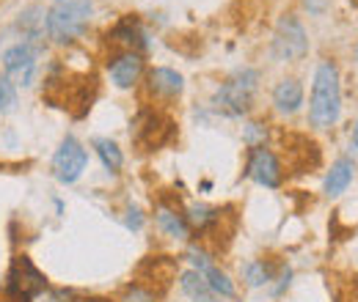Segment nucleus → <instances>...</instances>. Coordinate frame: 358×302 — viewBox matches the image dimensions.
<instances>
[{"label":"nucleus","mask_w":358,"mask_h":302,"mask_svg":"<svg viewBox=\"0 0 358 302\" xmlns=\"http://www.w3.org/2000/svg\"><path fill=\"white\" fill-rule=\"evenodd\" d=\"M91 17L94 0H52V6L45 11L47 42L55 47L78 44L89 31Z\"/></svg>","instance_id":"nucleus-1"},{"label":"nucleus","mask_w":358,"mask_h":302,"mask_svg":"<svg viewBox=\"0 0 358 302\" xmlns=\"http://www.w3.org/2000/svg\"><path fill=\"white\" fill-rule=\"evenodd\" d=\"M342 116V83L334 61H322L314 69L309 96V124L314 130H331Z\"/></svg>","instance_id":"nucleus-2"},{"label":"nucleus","mask_w":358,"mask_h":302,"mask_svg":"<svg viewBox=\"0 0 358 302\" xmlns=\"http://www.w3.org/2000/svg\"><path fill=\"white\" fill-rule=\"evenodd\" d=\"M262 75L251 66L234 69L221 86L215 88L210 105L215 113H221L226 119H243L251 113L254 102H257V91H259Z\"/></svg>","instance_id":"nucleus-3"},{"label":"nucleus","mask_w":358,"mask_h":302,"mask_svg":"<svg viewBox=\"0 0 358 302\" xmlns=\"http://www.w3.org/2000/svg\"><path fill=\"white\" fill-rule=\"evenodd\" d=\"M50 289L47 275L34 264L28 253H14L8 261L3 300L6 302H36Z\"/></svg>","instance_id":"nucleus-4"},{"label":"nucleus","mask_w":358,"mask_h":302,"mask_svg":"<svg viewBox=\"0 0 358 302\" xmlns=\"http://www.w3.org/2000/svg\"><path fill=\"white\" fill-rule=\"evenodd\" d=\"M42 55H45V52L36 50L34 44L17 42V39L11 44H3V50H0L3 75H6L17 88H31L36 83Z\"/></svg>","instance_id":"nucleus-5"},{"label":"nucleus","mask_w":358,"mask_h":302,"mask_svg":"<svg viewBox=\"0 0 358 302\" xmlns=\"http://www.w3.org/2000/svg\"><path fill=\"white\" fill-rule=\"evenodd\" d=\"M309 52V33L303 28V22L295 14H284L275 22L273 39H270V55L278 63H295L303 61Z\"/></svg>","instance_id":"nucleus-6"},{"label":"nucleus","mask_w":358,"mask_h":302,"mask_svg":"<svg viewBox=\"0 0 358 302\" xmlns=\"http://www.w3.org/2000/svg\"><path fill=\"white\" fill-rule=\"evenodd\" d=\"M89 168V149L75 137V135H66L55 154H52V163H50V171H52V179L58 184H75L83 173Z\"/></svg>","instance_id":"nucleus-7"},{"label":"nucleus","mask_w":358,"mask_h":302,"mask_svg":"<svg viewBox=\"0 0 358 302\" xmlns=\"http://www.w3.org/2000/svg\"><path fill=\"white\" fill-rule=\"evenodd\" d=\"M105 72L119 91H130L146 75V58L143 52H135V50H116L113 55H108Z\"/></svg>","instance_id":"nucleus-8"},{"label":"nucleus","mask_w":358,"mask_h":302,"mask_svg":"<svg viewBox=\"0 0 358 302\" xmlns=\"http://www.w3.org/2000/svg\"><path fill=\"white\" fill-rule=\"evenodd\" d=\"M245 176L254 179L259 187L268 190H278L284 184V168L278 154L268 149V146H254L248 151V163H245Z\"/></svg>","instance_id":"nucleus-9"},{"label":"nucleus","mask_w":358,"mask_h":302,"mask_svg":"<svg viewBox=\"0 0 358 302\" xmlns=\"http://www.w3.org/2000/svg\"><path fill=\"white\" fill-rule=\"evenodd\" d=\"M185 91V77L171 66H155L146 72V96L155 102H177Z\"/></svg>","instance_id":"nucleus-10"},{"label":"nucleus","mask_w":358,"mask_h":302,"mask_svg":"<svg viewBox=\"0 0 358 302\" xmlns=\"http://www.w3.org/2000/svg\"><path fill=\"white\" fill-rule=\"evenodd\" d=\"M138 278L135 283L152 289V292H163L166 286H171L179 278V259H171V256H152L141 264L138 269Z\"/></svg>","instance_id":"nucleus-11"},{"label":"nucleus","mask_w":358,"mask_h":302,"mask_svg":"<svg viewBox=\"0 0 358 302\" xmlns=\"http://www.w3.org/2000/svg\"><path fill=\"white\" fill-rule=\"evenodd\" d=\"M110 44H116L119 50H135V52H146L149 50V31L143 28V22L135 17V14H127L122 17L105 36Z\"/></svg>","instance_id":"nucleus-12"},{"label":"nucleus","mask_w":358,"mask_h":302,"mask_svg":"<svg viewBox=\"0 0 358 302\" xmlns=\"http://www.w3.org/2000/svg\"><path fill=\"white\" fill-rule=\"evenodd\" d=\"M171 130H174V124L163 113H157V110H143L135 119V140L141 146H146V149L163 146L171 137Z\"/></svg>","instance_id":"nucleus-13"},{"label":"nucleus","mask_w":358,"mask_h":302,"mask_svg":"<svg viewBox=\"0 0 358 302\" xmlns=\"http://www.w3.org/2000/svg\"><path fill=\"white\" fill-rule=\"evenodd\" d=\"M155 225H157V231L163 236L177 239V242H187L190 234H193L190 225H187V220H185V209H177V206H171L166 201H160L155 206Z\"/></svg>","instance_id":"nucleus-14"},{"label":"nucleus","mask_w":358,"mask_h":302,"mask_svg":"<svg viewBox=\"0 0 358 302\" xmlns=\"http://www.w3.org/2000/svg\"><path fill=\"white\" fill-rule=\"evenodd\" d=\"M273 110L281 113V116H295L301 107H303V86L298 77H281L275 86H273Z\"/></svg>","instance_id":"nucleus-15"},{"label":"nucleus","mask_w":358,"mask_h":302,"mask_svg":"<svg viewBox=\"0 0 358 302\" xmlns=\"http://www.w3.org/2000/svg\"><path fill=\"white\" fill-rule=\"evenodd\" d=\"M353 176H356V163H353L350 157H339V160L328 168V173H325L322 192H325L328 198H339V195L350 187Z\"/></svg>","instance_id":"nucleus-16"},{"label":"nucleus","mask_w":358,"mask_h":302,"mask_svg":"<svg viewBox=\"0 0 358 302\" xmlns=\"http://www.w3.org/2000/svg\"><path fill=\"white\" fill-rule=\"evenodd\" d=\"M91 149L99 157V163H102L105 171L113 173V176L122 173V168H124V151H122V146L116 140H110V137H94L91 140Z\"/></svg>","instance_id":"nucleus-17"},{"label":"nucleus","mask_w":358,"mask_h":302,"mask_svg":"<svg viewBox=\"0 0 358 302\" xmlns=\"http://www.w3.org/2000/svg\"><path fill=\"white\" fill-rule=\"evenodd\" d=\"M179 289H182V294H185L190 302H210L213 300V292H210V286H207L204 275H201V272H196V269H185V272H179Z\"/></svg>","instance_id":"nucleus-18"},{"label":"nucleus","mask_w":358,"mask_h":302,"mask_svg":"<svg viewBox=\"0 0 358 302\" xmlns=\"http://www.w3.org/2000/svg\"><path fill=\"white\" fill-rule=\"evenodd\" d=\"M243 280L251 289H262L270 280H275V264L270 259H251L243 266Z\"/></svg>","instance_id":"nucleus-19"},{"label":"nucleus","mask_w":358,"mask_h":302,"mask_svg":"<svg viewBox=\"0 0 358 302\" xmlns=\"http://www.w3.org/2000/svg\"><path fill=\"white\" fill-rule=\"evenodd\" d=\"M204 280H207V286H210L213 294H221V297H226V300L237 297V286H234V280L226 275L224 269L210 266V269L204 272Z\"/></svg>","instance_id":"nucleus-20"},{"label":"nucleus","mask_w":358,"mask_h":302,"mask_svg":"<svg viewBox=\"0 0 358 302\" xmlns=\"http://www.w3.org/2000/svg\"><path fill=\"white\" fill-rule=\"evenodd\" d=\"M265 140H268V124H265V121H251V124L243 127V143H245L248 149L265 146Z\"/></svg>","instance_id":"nucleus-21"},{"label":"nucleus","mask_w":358,"mask_h":302,"mask_svg":"<svg viewBox=\"0 0 358 302\" xmlns=\"http://www.w3.org/2000/svg\"><path fill=\"white\" fill-rule=\"evenodd\" d=\"M14 107H17V86L6 75H0V116L11 113Z\"/></svg>","instance_id":"nucleus-22"},{"label":"nucleus","mask_w":358,"mask_h":302,"mask_svg":"<svg viewBox=\"0 0 358 302\" xmlns=\"http://www.w3.org/2000/svg\"><path fill=\"white\" fill-rule=\"evenodd\" d=\"M187 261H190V269H196V272H207L210 266H215V261H213V256L204 250V248H199V245H190L187 248Z\"/></svg>","instance_id":"nucleus-23"},{"label":"nucleus","mask_w":358,"mask_h":302,"mask_svg":"<svg viewBox=\"0 0 358 302\" xmlns=\"http://www.w3.org/2000/svg\"><path fill=\"white\" fill-rule=\"evenodd\" d=\"M119 302H157V292L141 286V283H130L124 292H122V300Z\"/></svg>","instance_id":"nucleus-24"},{"label":"nucleus","mask_w":358,"mask_h":302,"mask_svg":"<svg viewBox=\"0 0 358 302\" xmlns=\"http://www.w3.org/2000/svg\"><path fill=\"white\" fill-rule=\"evenodd\" d=\"M122 222H124V228H130V231H141L143 222H146V215L141 212L138 204H127V206H124V215H122Z\"/></svg>","instance_id":"nucleus-25"},{"label":"nucleus","mask_w":358,"mask_h":302,"mask_svg":"<svg viewBox=\"0 0 358 302\" xmlns=\"http://www.w3.org/2000/svg\"><path fill=\"white\" fill-rule=\"evenodd\" d=\"M303 3H306V8L314 11V14H320V11H322V6H325V0H303Z\"/></svg>","instance_id":"nucleus-26"},{"label":"nucleus","mask_w":358,"mask_h":302,"mask_svg":"<svg viewBox=\"0 0 358 302\" xmlns=\"http://www.w3.org/2000/svg\"><path fill=\"white\" fill-rule=\"evenodd\" d=\"M78 302H116V300H110V297H80Z\"/></svg>","instance_id":"nucleus-27"},{"label":"nucleus","mask_w":358,"mask_h":302,"mask_svg":"<svg viewBox=\"0 0 358 302\" xmlns=\"http://www.w3.org/2000/svg\"><path fill=\"white\" fill-rule=\"evenodd\" d=\"M353 143H356V149H358V121H356V127H353Z\"/></svg>","instance_id":"nucleus-28"},{"label":"nucleus","mask_w":358,"mask_h":302,"mask_svg":"<svg viewBox=\"0 0 358 302\" xmlns=\"http://www.w3.org/2000/svg\"><path fill=\"white\" fill-rule=\"evenodd\" d=\"M356 55H358V47H356Z\"/></svg>","instance_id":"nucleus-29"},{"label":"nucleus","mask_w":358,"mask_h":302,"mask_svg":"<svg viewBox=\"0 0 358 302\" xmlns=\"http://www.w3.org/2000/svg\"><path fill=\"white\" fill-rule=\"evenodd\" d=\"M3 302H6V300H3Z\"/></svg>","instance_id":"nucleus-30"}]
</instances>
